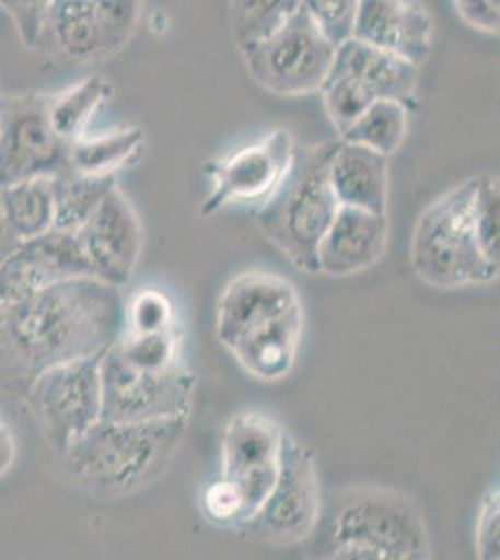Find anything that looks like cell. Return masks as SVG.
<instances>
[{
  "instance_id": "6da1fadb",
  "label": "cell",
  "mask_w": 500,
  "mask_h": 560,
  "mask_svg": "<svg viewBox=\"0 0 500 560\" xmlns=\"http://www.w3.org/2000/svg\"><path fill=\"white\" fill-rule=\"evenodd\" d=\"M124 331L121 288L95 277L58 280L0 314V395L25 398L45 370L100 355Z\"/></svg>"
},
{
  "instance_id": "7a4b0ae2",
  "label": "cell",
  "mask_w": 500,
  "mask_h": 560,
  "mask_svg": "<svg viewBox=\"0 0 500 560\" xmlns=\"http://www.w3.org/2000/svg\"><path fill=\"white\" fill-rule=\"evenodd\" d=\"M311 538L312 559H431L430 533L418 504L381 486H349L322 497Z\"/></svg>"
},
{
  "instance_id": "3957f363",
  "label": "cell",
  "mask_w": 500,
  "mask_h": 560,
  "mask_svg": "<svg viewBox=\"0 0 500 560\" xmlns=\"http://www.w3.org/2000/svg\"><path fill=\"white\" fill-rule=\"evenodd\" d=\"M189 417L97 420L62 454L63 467L95 495H131L168 469Z\"/></svg>"
},
{
  "instance_id": "277c9868",
  "label": "cell",
  "mask_w": 500,
  "mask_h": 560,
  "mask_svg": "<svg viewBox=\"0 0 500 560\" xmlns=\"http://www.w3.org/2000/svg\"><path fill=\"white\" fill-rule=\"evenodd\" d=\"M336 144L298 150L284 182L254 215L261 234L304 273H317V247L340 208L329 179Z\"/></svg>"
},
{
  "instance_id": "5b68a950",
  "label": "cell",
  "mask_w": 500,
  "mask_h": 560,
  "mask_svg": "<svg viewBox=\"0 0 500 560\" xmlns=\"http://www.w3.org/2000/svg\"><path fill=\"white\" fill-rule=\"evenodd\" d=\"M475 185L476 178L456 185L418 217L411 264L418 279L428 287L452 290L499 279L500 264L484 255L476 237Z\"/></svg>"
},
{
  "instance_id": "8992f818",
  "label": "cell",
  "mask_w": 500,
  "mask_h": 560,
  "mask_svg": "<svg viewBox=\"0 0 500 560\" xmlns=\"http://www.w3.org/2000/svg\"><path fill=\"white\" fill-rule=\"evenodd\" d=\"M336 45L304 10L241 55L254 81L279 96L319 92L335 60Z\"/></svg>"
},
{
  "instance_id": "52a82bcc",
  "label": "cell",
  "mask_w": 500,
  "mask_h": 560,
  "mask_svg": "<svg viewBox=\"0 0 500 560\" xmlns=\"http://www.w3.org/2000/svg\"><path fill=\"white\" fill-rule=\"evenodd\" d=\"M102 420H152L189 417L197 377L184 363L142 370L127 363L115 345L100 359Z\"/></svg>"
},
{
  "instance_id": "ba28073f",
  "label": "cell",
  "mask_w": 500,
  "mask_h": 560,
  "mask_svg": "<svg viewBox=\"0 0 500 560\" xmlns=\"http://www.w3.org/2000/svg\"><path fill=\"white\" fill-rule=\"evenodd\" d=\"M102 355L45 370L26 390L32 417L60 456L102 419Z\"/></svg>"
},
{
  "instance_id": "9c48e42d",
  "label": "cell",
  "mask_w": 500,
  "mask_h": 560,
  "mask_svg": "<svg viewBox=\"0 0 500 560\" xmlns=\"http://www.w3.org/2000/svg\"><path fill=\"white\" fill-rule=\"evenodd\" d=\"M316 456L286 433L279 477L253 516L241 523L245 535L272 546H293L311 538L322 509Z\"/></svg>"
},
{
  "instance_id": "30bf717a",
  "label": "cell",
  "mask_w": 500,
  "mask_h": 560,
  "mask_svg": "<svg viewBox=\"0 0 500 560\" xmlns=\"http://www.w3.org/2000/svg\"><path fill=\"white\" fill-rule=\"evenodd\" d=\"M295 152L292 135L275 129L221 160L208 163L206 176L211 182V191L204 200L202 215H213L230 205L254 206V210H258L284 182Z\"/></svg>"
},
{
  "instance_id": "8fae6325",
  "label": "cell",
  "mask_w": 500,
  "mask_h": 560,
  "mask_svg": "<svg viewBox=\"0 0 500 560\" xmlns=\"http://www.w3.org/2000/svg\"><path fill=\"white\" fill-rule=\"evenodd\" d=\"M47 97H0V185L53 178L70 168V142L47 120Z\"/></svg>"
},
{
  "instance_id": "7c38bea8",
  "label": "cell",
  "mask_w": 500,
  "mask_h": 560,
  "mask_svg": "<svg viewBox=\"0 0 500 560\" xmlns=\"http://www.w3.org/2000/svg\"><path fill=\"white\" fill-rule=\"evenodd\" d=\"M284 438L279 422L258 411L234 415L224 427L221 477L240 488L247 501L248 517L260 509L279 477Z\"/></svg>"
},
{
  "instance_id": "4fadbf2b",
  "label": "cell",
  "mask_w": 500,
  "mask_h": 560,
  "mask_svg": "<svg viewBox=\"0 0 500 560\" xmlns=\"http://www.w3.org/2000/svg\"><path fill=\"white\" fill-rule=\"evenodd\" d=\"M94 277L77 232L49 230L21 243L0 266V314L12 311L58 280Z\"/></svg>"
},
{
  "instance_id": "5bb4252c",
  "label": "cell",
  "mask_w": 500,
  "mask_h": 560,
  "mask_svg": "<svg viewBox=\"0 0 500 560\" xmlns=\"http://www.w3.org/2000/svg\"><path fill=\"white\" fill-rule=\"evenodd\" d=\"M77 237L95 279L124 288L133 277L142 253V224L133 205L118 189L108 191Z\"/></svg>"
},
{
  "instance_id": "9a60e30c",
  "label": "cell",
  "mask_w": 500,
  "mask_h": 560,
  "mask_svg": "<svg viewBox=\"0 0 500 560\" xmlns=\"http://www.w3.org/2000/svg\"><path fill=\"white\" fill-rule=\"evenodd\" d=\"M290 280L269 271H247L230 280L217 301L216 337L226 350L235 340L267 319L299 305Z\"/></svg>"
},
{
  "instance_id": "2e32d148",
  "label": "cell",
  "mask_w": 500,
  "mask_h": 560,
  "mask_svg": "<svg viewBox=\"0 0 500 560\" xmlns=\"http://www.w3.org/2000/svg\"><path fill=\"white\" fill-rule=\"evenodd\" d=\"M351 38L422 66L431 52L433 21L412 0H361Z\"/></svg>"
},
{
  "instance_id": "e0dca14e",
  "label": "cell",
  "mask_w": 500,
  "mask_h": 560,
  "mask_svg": "<svg viewBox=\"0 0 500 560\" xmlns=\"http://www.w3.org/2000/svg\"><path fill=\"white\" fill-rule=\"evenodd\" d=\"M388 242L386 213L340 206L317 247V273L349 277L375 266Z\"/></svg>"
},
{
  "instance_id": "ac0fdd59",
  "label": "cell",
  "mask_w": 500,
  "mask_h": 560,
  "mask_svg": "<svg viewBox=\"0 0 500 560\" xmlns=\"http://www.w3.org/2000/svg\"><path fill=\"white\" fill-rule=\"evenodd\" d=\"M303 305L267 319L243 332L229 351L247 374L261 382H277L290 374L303 338Z\"/></svg>"
},
{
  "instance_id": "d6986e66",
  "label": "cell",
  "mask_w": 500,
  "mask_h": 560,
  "mask_svg": "<svg viewBox=\"0 0 500 560\" xmlns=\"http://www.w3.org/2000/svg\"><path fill=\"white\" fill-rule=\"evenodd\" d=\"M418 68L420 66L406 58L348 38L336 45L330 71L351 77L374 100H396L411 107L417 92Z\"/></svg>"
},
{
  "instance_id": "ffe728a7",
  "label": "cell",
  "mask_w": 500,
  "mask_h": 560,
  "mask_svg": "<svg viewBox=\"0 0 500 560\" xmlns=\"http://www.w3.org/2000/svg\"><path fill=\"white\" fill-rule=\"evenodd\" d=\"M329 179L338 205L386 213L388 155L338 140L330 158Z\"/></svg>"
},
{
  "instance_id": "44dd1931",
  "label": "cell",
  "mask_w": 500,
  "mask_h": 560,
  "mask_svg": "<svg viewBox=\"0 0 500 560\" xmlns=\"http://www.w3.org/2000/svg\"><path fill=\"white\" fill-rule=\"evenodd\" d=\"M47 42L81 65L120 51L92 0H55L45 23L44 44Z\"/></svg>"
},
{
  "instance_id": "7402d4cb",
  "label": "cell",
  "mask_w": 500,
  "mask_h": 560,
  "mask_svg": "<svg viewBox=\"0 0 500 560\" xmlns=\"http://www.w3.org/2000/svg\"><path fill=\"white\" fill-rule=\"evenodd\" d=\"M0 217L21 242L47 234L55 226L51 178L4 185L0 191Z\"/></svg>"
},
{
  "instance_id": "603a6c76",
  "label": "cell",
  "mask_w": 500,
  "mask_h": 560,
  "mask_svg": "<svg viewBox=\"0 0 500 560\" xmlns=\"http://www.w3.org/2000/svg\"><path fill=\"white\" fill-rule=\"evenodd\" d=\"M113 94V86L103 77L90 75L70 89L47 97L45 113L53 131L66 140L81 139L90 120Z\"/></svg>"
},
{
  "instance_id": "cb8c5ba5",
  "label": "cell",
  "mask_w": 500,
  "mask_h": 560,
  "mask_svg": "<svg viewBox=\"0 0 500 560\" xmlns=\"http://www.w3.org/2000/svg\"><path fill=\"white\" fill-rule=\"evenodd\" d=\"M55 202V226L60 232H77L95 208L102 205L111 189L116 187V174L90 176V174L63 171L51 178Z\"/></svg>"
},
{
  "instance_id": "d4e9b609",
  "label": "cell",
  "mask_w": 500,
  "mask_h": 560,
  "mask_svg": "<svg viewBox=\"0 0 500 560\" xmlns=\"http://www.w3.org/2000/svg\"><path fill=\"white\" fill-rule=\"evenodd\" d=\"M144 142L140 128L116 129L111 133L81 137L70 142V168L90 176H108L133 160Z\"/></svg>"
},
{
  "instance_id": "484cf974",
  "label": "cell",
  "mask_w": 500,
  "mask_h": 560,
  "mask_svg": "<svg viewBox=\"0 0 500 560\" xmlns=\"http://www.w3.org/2000/svg\"><path fill=\"white\" fill-rule=\"evenodd\" d=\"M409 131V105L396 100H375L349 126L340 140L393 155Z\"/></svg>"
},
{
  "instance_id": "4316f807",
  "label": "cell",
  "mask_w": 500,
  "mask_h": 560,
  "mask_svg": "<svg viewBox=\"0 0 500 560\" xmlns=\"http://www.w3.org/2000/svg\"><path fill=\"white\" fill-rule=\"evenodd\" d=\"M301 10L299 0H230V21L241 51L277 31Z\"/></svg>"
},
{
  "instance_id": "83f0119b",
  "label": "cell",
  "mask_w": 500,
  "mask_h": 560,
  "mask_svg": "<svg viewBox=\"0 0 500 560\" xmlns=\"http://www.w3.org/2000/svg\"><path fill=\"white\" fill-rule=\"evenodd\" d=\"M127 363L142 370H166L182 361V332L176 325L158 332H121L115 342Z\"/></svg>"
},
{
  "instance_id": "f1b7e54d",
  "label": "cell",
  "mask_w": 500,
  "mask_h": 560,
  "mask_svg": "<svg viewBox=\"0 0 500 560\" xmlns=\"http://www.w3.org/2000/svg\"><path fill=\"white\" fill-rule=\"evenodd\" d=\"M319 94L324 96L325 110L338 135H342L361 116L362 110L375 102L361 84L338 71H329Z\"/></svg>"
},
{
  "instance_id": "f546056e",
  "label": "cell",
  "mask_w": 500,
  "mask_h": 560,
  "mask_svg": "<svg viewBox=\"0 0 500 560\" xmlns=\"http://www.w3.org/2000/svg\"><path fill=\"white\" fill-rule=\"evenodd\" d=\"M475 178L473 221H475L476 237L484 255L495 264H500L499 179L491 174H481Z\"/></svg>"
},
{
  "instance_id": "4dcf8cb0",
  "label": "cell",
  "mask_w": 500,
  "mask_h": 560,
  "mask_svg": "<svg viewBox=\"0 0 500 560\" xmlns=\"http://www.w3.org/2000/svg\"><path fill=\"white\" fill-rule=\"evenodd\" d=\"M174 325V306L166 293L147 288L126 303V331L158 332Z\"/></svg>"
},
{
  "instance_id": "1f68e13d",
  "label": "cell",
  "mask_w": 500,
  "mask_h": 560,
  "mask_svg": "<svg viewBox=\"0 0 500 560\" xmlns=\"http://www.w3.org/2000/svg\"><path fill=\"white\" fill-rule=\"evenodd\" d=\"M202 510L209 522L217 525H235L248 517L247 501L240 488L229 478L219 477L204 490Z\"/></svg>"
},
{
  "instance_id": "d6a6232c",
  "label": "cell",
  "mask_w": 500,
  "mask_h": 560,
  "mask_svg": "<svg viewBox=\"0 0 500 560\" xmlns=\"http://www.w3.org/2000/svg\"><path fill=\"white\" fill-rule=\"evenodd\" d=\"M359 2L361 0H299L301 10L316 21V25L335 45L351 38Z\"/></svg>"
},
{
  "instance_id": "836d02e7",
  "label": "cell",
  "mask_w": 500,
  "mask_h": 560,
  "mask_svg": "<svg viewBox=\"0 0 500 560\" xmlns=\"http://www.w3.org/2000/svg\"><path fill=\"white\" fill-rule=\"evenodd\" d=\"M55 0H0L26 47L44 45L47 13Z\"/></svg>"
},
{
  "instance_id": "e575fe53",
  "label": "cell",
  "mask_w": 500,
  "mask_h": 560,
  "mask_svg": "<svg viewBox=\"0 0 500 560\" xmlns=\"http://www.w3.org/2000/svg\"><path fill=\"white\" fill-rule=\"evenodd\" d=\"M108 33L121 49L139 25L142 0H92Z\"/></svg>"
},
{
  "instance_id": "d590c367",
  "label": "cell",
  "mask_w": 500,
  "mask_h": 560,
  "mask_svg": "<svg viewBox=\"0 0 500 560\" xmlns=\"http://www.w3.org/2000/svg\"><path fill=\"white\" fill-rule=\"evenodd\" d=\"M476 553L484 560L500 559V493L489 491L480 504V514L476 522Z\"/></svg>"
},
{
  "instance_id": "8d00e7d4",
  "label": "cell",
  "mask_w": 500,
  "mask_h": 560,
  "mask_svg": "<svg viewBox=\"0 0 500 560\" xmlns=\"http://www.w3.org/2000/svg\"><path fill=\"white\" fill-rule=\"evenodd\" d=\"M463 21L476 31L499 33L500 0H454Z\"/></svg>"
},
{
  "instance_id": "74e56055",
  "label": "cell",
  "mask_w": 500,
  "mask_h": 560,
  "mask_svg": "<svg viewBox=\"0 0 500 560\" xmlns=\"http://www.w3.org/2000/svg\"><path fill=\"white\" fill-rule=\"evenodd\" d=\"M18 458V443L8 420L0 413V478L4 477Z\"/></svg>"
},
{
  "instance_id": "f35d334b",
  "label": "cell",
  "mask_w": 500,
  "mask_h": 560,
  "mask_svg": "<svg viewBox=\"0 0 500 560\" xmlns=\"http://www.w3.org/2000/svg\"><path fill=\"white\" fill-rule=\"evenodd\" d=\"M21 243L23 242L20 237L13 234L12 229L0 217V266L21 247Z\"/></svg>"
},
{
  "instance_id": "ab89813d",
  "label": "cell",
  "mask_w": 500,
  "mask_h": 560,
  "mask_svg": "<svg viewBox=\"0 0 500 560\" xmlns=\"http://www.w3.org/2000/svg\"><path fill=\"white\" fill-rule=\"evenodd\" d=\"M0 191H2V185H0Z\"/></svg>"
}]
</instances>
